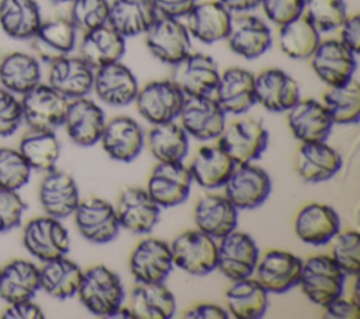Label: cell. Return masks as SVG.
Returning a JSON list of instances; mask_svg holds the SVG:
<instances>
[{
  "label": "cell",
  "instance_id": "6da1fadb",
  "mask_svg": "<svg viewBox=\"0 0 360 319\" xmlns=\"http://www.w3.org/2000/svg\"><path fill=\"white\" fill-rule=\"evenodd\" d=\"M76 294L83 306L100 318H110L125 298L121 278L103 264L93 266L82 273Z\"/></svg>",
  "mask_w": 360,
  "mask_h": 319
},
{
  "label": "cell",
  "instance_id": "7a4b0ae2",
  "mask_svg": "<svg viewBox=\"0 0 360 319\" xmlns=\"http://www.w3.org/2000/svg\"><path fill=\"white\" fill-rule=\"evenodd\" d=\"M343 284L345 274L330 256L315 254L302 260L298 285L312 304L322 306L342 295Z\"/></svg>",
  "mask_w": 360,
  "mask_h": 319
},
{
  "label": "cell",
  "instance_id": "3957f363",
  "mask_svg": "<svg viewBox=\"0 0 360 319\" xmlns=\"http://www.w3.org/2000/svg\"><path fill=\"white\" fill-rule=\"evenodd\" d=\"M269 143V132L253 118H239L225 124L218 136V146L235 164L252 163L259 159Z\"/></svg>",
  "mask_w": 360,
  "mask_h": 319
},
{
  "label": "cell",
  "instance_id": "277c9868",
  "mask_svg": "<svg viewBox=\"0 0 360 319\" xmlns=\"http://www.w3.org/2000/svg\"><path fill=\"white\" fill-rule=\"evenodd\" d=\"M169 246L173 266L191 275H205L217 268V242L200 229L181 232Z\"/></svg>",
  "mask_w": 360,
  "mask_h": 319
},
{
  "label": "cell",
  "instance_id": "5b68a950",
  "mask_svg": "<svg viewBox=\"0 0 360 319\" xmlns=\"http://www.w3.org/2000/svg\"><path fill=\"white\" fill-rule=\"evenodd\" d=\"M22 121L30 129L55 131L63 125L69 100L49 84H37L21 96Z\"/></svg>",
  "mask_w": 360,
  "mask_h": 319
},
{
  "label": "cell",
  "instance_id": "8992f818",
  "mask_svg": "<svg viewBox=\"0 0 360 319\" xmlns=\"http://www.w3.org/2000/svg\"><path fill=\"white\" fill-rule=\"evenodd\" d=\"M135 105L139 115L149 124L174 121L181 110L184 94L170 80H153L138 89Z\"/></svg>",
  "mask_w": 360,
  "mask_h": 319
},
{
  "label": "cell",
  "instance_id": "52a82bcc",
  "mask_svg": "<svg viewBox=\"0 0 360 319\" xmlns=\"http://www.w3.org/2000/svg\"><path fill=\"white\" fill-rule=\"evenodd\" d=\"M69 243V233L60 219L49 215L30 219L22 230L24 247L42 263L66 256Z\"/></svg>",
  "mask_w": 360,
  "mask_h": 319
},
{
  "label": "cell",
  "instance_id": "ba28073f",
  "mask_svg": "<svg viewBox=\"0 0 360 319\" xmlns=\"http://www.w3.org/2000/svg\"><path fill=\"white\" fill-rule=\"evenodd\" d=\"M225 197L239 209H253L262 205L270 191L271 181L266 170L252 163L235 164L225 184Z\"/></svg>",
  "mask_w": 360,
  "mask_h": 319
},
{
  "label": "cell",
  "instance_id": "9c48e42d",
  "mask_svg": "<svg viewBox=\"0 0 360 319\" xmlns=\"http://www.w3.org/2000/svg\"><path fill=\"white\" fill-rule=\"evenodd\" d=\"M149 52L166 65H174L191 51V39L180 18L158 15L145 31Z\"/></svg>",
  "mask_w": 360,
  "mask_h": 319
},
{
  "label": "cell",
  "instance_id": "30bf717a",
  "mask_svg": "<svg viewBox=\"0 0 360 319\" xmlns=\"http://www.w3.org/2000/svg\"><path fill=\"white\" fill-rule=\"evenodd\" d=\"M219 79L218 65L210 55L188 52L173 65L172 82L180 89L184 97L211 96Z\"/></svg>",
  "mask_w": 360,
  "mask_h": 319
},
{
  "label": "cell",
  "instance_id": "8fae6325",
  "mask_svg": "<svg viewBox=\"0 0 360 319\" xmlns=\"http://www.w3.org/2000/svg\"><path fill=\"white\" fill-rule=\"evenodd\" d=\"M177 118L186 134L198 141L218 138L226 124L225 111L211 96L184 97Z\"/></svg>",
  "mask_w": 360,
  "mask_h": 319
},
{
  "label": "cell",
  "instance_id": "7c38bea8",
  "mask_svg": "<svg viewBox=\"0 0 360 319\" xmlns=\"http://www.w3.org/2000/svg\"><path fill=\"white\" fill-rule=\"evenodd\" d=\"M257 259L259 249L245 232L233 229L217 243V268L231 281L250 277Z\"/></svg>",
  "mask_w": 360,
  "mask_h": 319
},
{
  "label": "cell",
  "instance_id": "4fadbf2b",
  "mask_svg": "<svg viewBox=\"0 0 360 319\" xmlns=\"http://www.w3.org/2000/svg\"><path fill=\"white\" fill-rule=\"evenodd\" d=\"M191 183V173L183 162L158 163L150 171L145 190L160 208H170L187 200Z\"/></svg>",
  "mask_w": 360,
  "mask_h": 319
},
{
  "label": "cell",
  "instance_id": "5bb4252c",
  "mask_svg": "<svg viewBox=\"0 0 360 319\" xmlns=\"http://www.w3.org/2000/svg\"><path fill=\"white\" fill-rule=\"evenodd\" d=\"M73 215L79 233L91 243L104 245L118 235L120 223L115 209L103 198L91 197L80 201Z\"/></svg>",
  "mask_w": 360,
  "mask_h": 319
},
{
  "label": "cell",
  "instance_id": "9a60e30c",
  "mask_svg": "<svg viewBox=\"0 0 360 319\" xmlns=\"http://www.w3.org/2000/svg\"><path fill=\"white\" fill-rule=\"evenodd\" d=\"M115 215L120 228L136 235L149 233L159 221L160 207L145 188L128 187L122 190L115 202Z\"/></svg>",
  "mask_w": 360,
  "mask_h": 319
},
{
  "label": "cell",
  "instance_id": "2e32d148",
  "mask_svg": "<svg viewBox=\"0 0 360 319\" xmlns=\"http://www.w3.org/2000/svg\"><path fill=\"white\" fill-rule=\"evenodd\" d=\"M302 260L285 250H269L257 259L253 273L269 294H283L298 285Z\"/></svg>",
  "mask_w": 360,
  "mask_h": 319
},
{
  "label": "cell",
  "instance_id": "e0dca14e",
  "mask_svg": "<svg viewBox=\"0 0 360 319\" xmlns=\"http://www.w3.org/2000/svg\"><path fill=\"white\" fill-rule=\"evenodd\" d=\"M309 59L315 74L329 87L350 80L357 65L356 53L339 39L321 41Z\"/></svg>",
  "mask_w": 360,
  "mask_h": 319
},
{
  "label": "cell",
  "instance_id": "ac0fdd59",
  "mask_svg": "<svg viewBox=\"0 0 360 319\" xmlns=\"http://www.w3.org/2000/svg\"><path fill=\"white\" fill-rule=\"evenodd\" d=\"M172 268L170 246L158 237L142 239L129 256V271L136 282H165Z\"/></svg>",
  "mask_w": 360,
  "mask_h": 319
},
{
  "label": "cell",
  "instance_id": "d6986e66",
  "mask_svg": "<svg viewBox=\"0 0 360 319\" xmlns=\"http://www.w3.org/2000/svg\"><path fill=\"white\" fill-rule=\"evenodd\" d=\"M105 115L101 107L84 97L69 100L63 126L69 139L79 146H93L100 141Z\"/></svg>",
  "mask_w": 360,
  "mask_h": 319
},
{
  "label": "cell",
  "instance_id": "ffe728a7",
  "mask_svg": "<svg viewBox=\"0 0 360 319\" xmlns=\"http://www.w3.org/2000/svg\"><path fill=\"white\" fill-rule=\"evenodd\" d=\"M76 38L77 30L69 17H53L42 21L30 41L37 58L49 65L70 55L76 46Z\"/></svg>",
  "mask_w": 360,
  "mask_h": 319
},
{
  "label": "cell",
  "instance_id": "44dd1931",
  "mask_svg": "<svg viewBox=\"0 0 360 319\" xmlns=\"http://www.w3.org/2000/svg\"><path fill=\"white\" fill-rule=\"evenodd\" d=\"M285 112L288 128L301 143L323 142L328 139L333 122L321 101L300 97Z\"/></svg>",
  "mask_w": 360,
  "mask_h": 319
},
{
  "label": "cell",
  "instance_id": "7402d4cb",
  "mask_svg": "<svg viewBox=\"0 0 360 319\" xmlns=\"http://www.w3.org/2000/svg\"><path fill=\"white\" fill-rule=\"evenodd\" d=\"M138 80L124 63L112 62L94 70L93 87L96 96L112 107H124L132 103L138 93Z\"/></svg>",
  "mask_w": 360,
  "mask_h": 319
},
{
  "label": "cell",
  "instance_id": "603a6c76",
  "mask_svg": "<svg viewBox=\"0 0 360 319\" xmlns=\"http://www.w3.org/2000/svg\"><path fill=\"white\" fill-rule=\"evenodd\" d=\"M38 198L45 214L56 219L73 215L80 202L79 188L73 177L56 169L46 171L45 177L41 180Z\"/></svg>",
  "mask_w": 360,
  "mask_h": 319
},
{
  "label": "cell",
  "instance_id": "cb8c5ba5",
  "mask_svg": "<svg viewBox=\"0 0 360 319\" xmlns=\"http://www.w3.org/2000/svg\"><path fill=\"white\" fill-rule=\"evenodd\" d=\"M232 22L231 11L219 0L197 1L186 14L190 37L204 44H214L228 37Z\"/></svg>",
  "mask_w": 360,
  "mask_h": 319
},
{
  "label": "cell",
  "instance_id": "d4e9b609",
  "mask_svg": "<svg viewBox=\"0 0 360 319\" xmlns=\"http://www.w3.org/2000/svg\"><path fill=\"white\" fill-rule=\"evenodd\" d=\"M98 142H101L104 152L111 159L117 162H131L141 153L145 135L135 119L118 115L105 121Z\"/></svg>",
  "mask_w": 360,
  "mask_h": 319
},
{
  "label": "cell",
  "instance_id": "484cf974",
  "mask_svg": "<svg viewBox=\"0 0 360 319\" xmlns=\"http://www.w3.org/2000/svg\"><path fill=\"white\" fill-rule=\"evenodd\" d=\"M256 103L271 112H284L300 100V86L281 69L270 67L255 76Z\"/></svg>",
  "mask_w": 360,
  "mask_h": 319
},
{
  "label": "cell",
  "instance_id": "4316f807",
  "mask_svg": "<svg viewBox=\"0 0 360 319\" xmlns=\"http://www.w3.org/2000/svg\"><path fill=\"white\" fill-rule=\"evenodd\" d=\"M214 93L225 114H243L256 104L255 74L242 67H228L219 73Z\"/></svg>",
  "mask_w": 360,
  "mask_h": 319
},
{
  "label": "cell",
  "instance_id": "83f0119b",
  "mask_svg": "<svg viewBox=\"0 0 360 319\" xmlns=\"http://www.w3.org/2000/svg\"><path fill=\"white\" fill-rule=\"evenodd\" d=\"M294 230L301 242L323 246L340 230V218L330 205L311 202L295 215Z\"/></svg>",
  "mask_w": 360,
  "mask_h": 319
},
{
  "label": "cell",
  "instance_id": "f1b7e54d",
  "mask_svg": "<svg viewBox=\"0 0 360 319\" xmlns=\"http://www.w3.org/2000/svg\"><path fill=\"white\" fill-rule=\"evenodd\" d=\"M231 51L245 59H256L271 46V31L259 17L243 14L233 18L225 38Z\"/></svg>",
  "mask_w": 360,
  "mask_h": 319
},
{
  "label": "cell",
  "instance_id": "f546056e",
  "mask_svg": "<svg viewBox=\"0 0 360 319\" xmlns=\"http://www.w3.org/2000/svg\"><path fill=\"white\" fill-rule=\"evenodd\" d=\"M94 69L80 56H63L49 63L48 84L68 100L84 97L91 91Z\"/></svg>",
  "mask_w": 360,
  "mask_h": 319
},
{
  "label": "cell",
  "instance_id": "4dcf8cb0",
  "mask_svg": "<svg viewBox=\"0 0 360 319\" xmlns=\"http://www.w3.org/2000/svg\"><path fill=\"white\" fill-rule=\"evenodd\" d=\"M294 163L304 181L321 183L332 178L340 170L342 157L326 141L307 142L297 149Z\"/></svg>",
  "mask_w": 360,
  "mask_h": 319
},
{
  "label": "cell",
  "instance_id": "1f68e13d",
  "mask_svg": "<svg viewBox=\"0 0 360 319\" xmlns=\"http://www.w3.org/2000/svg\"><path fill=\"white\" fill-rule=\"evenodd\" d=\"M194 222L197 229L214 239H221L236 229L238 209L219 194L201 195L194 207Z\"/></svg>",
  "mask_w": 360,
  "mask_h": 319
},
{
  "label": "cell",
  "instance_id": "d6a6232c",
  "mask_svg": "<svg viewBox=\"0 0 360 319\" xmlns=\"http://www.w3.org/2000/svg\"><path fill=\"white\" fill-rule=\"evenodd\" d=\"M124 53L125 38L108 24L83 32L79 44V56L94 70L121 60Z\"/></svg>",
  "mask_w": 360,
  "mask_h": 319
},
{
  "label": "cell",
  "instance_id": "836d02e7",
  "mask_svg": "<svg viewBox=\"0 0 360 319\" xmlns=\"http://www.w3.org/2000/svg\"><path fill=\"white\" fill-rule=\"evenodd\" d=\"M128 308L134 319H170L176 312V298L163 282H138Z\"/></svg>",
  "mask_w": 360,
  "mask_h": 319
},
{
  "label": "cell",
  "instance_id": "e575fe53",
  "mask_svg": "<svg viewBox=\"0 0 360 319\" xmlns=\"http://www.w3.org/2000/svg\"><path fill=\"white\" fill-rule=\"evenodd\" d=\"M156 17L150 0H112L107 24L121 37L128 38L145 34Z\"/></svg>",
  "mask_w": 360,
  "mask_h": 319
},
{
  "label": "cell",
  "instance_id": "d590c367",
  "mask_svg": "<svg viewBox=\"0 0 360 319\" xmlns=\"http://www.w3.org/2000/svg\"><path fill=\"white\" fill-rule=\"evenodd\" d=\"M233 167V160L218 145H205L198 148L188 170L200 187L214 190L225 184Z\"/></svg>",
  "mask_w": 360,
  "mask_h": 319
},
{
  "label": "cell",
  "instance_id": "8d00e7d4",
  "mask_svg": "<svg viewBox=\"0 0 360 319\" xmlns=\"http://www.w3.org/2000/svg\"><path fill=\"white\" fill-rule=\"evenodd\" d=\"M41 83V66L37 56L14 51L0 60V84L15 96H22Z\"/></svg>",
  "mask_w": 360,
  "mask_h": 319
},
{
  "label": "cell",
  "instance_id": "74e56055",
  "mask_svg": "<svg viewBox=\"0 0 360 319\" xmlns=\"http://www.w3.org/2000/svg\"><path fill=\"white\" fill-rule=\"evenodd\" d=\"M228 312L236 319H259L269 305V292L256 278H240L232 281L225 292Z\"/></svg>",
  "mask_w": 360,
  "mask_h": 319
},
{
  "label": "cell",
  "instance_id": "f35d334b",
  "mask_svg": "<svg viewBox=\"0 0 360 319\" xmlns=\"http://www.w3.org/2000/svg\"><path fill=\"white\" fill-rule=\"evenodd\" d=\"M39 289V268L28 260L15 259L0 268V298L7 304L32 299Z\"/></svg>",
  "mask_w": 360,
  "mask_h": 319
},
{
  "label": "cell",
  "instance_id": "ab89813d",
  "mask_svg": "<svg viewBox=\"0 0 360 319\" xmlns=\"http://www.w3.org/2000/svg\"><path fill=\"white\" fill-rule=\"evenodd\" d=\"M82 273V268L65 256L45 261L39 268V289L56 299L70 298L77 292Z\"/></svg>",
  "mask_w": 360,
  "mask_h": 319
},
{
  "label": "cell",
  "instance_id": "60d3db41",
  "mask_svg": "<svg viewBox=\"0 0 360 319\" xmlns=\"http://www.w3.org/2000/svg\"><path fill=\"white\" fill-rule=\"evenodd\" d=\"M42 22L35 0H0V27L14 39H30Z\"/></svg>",
  "mask_w": 360,
  "mask_h": 319
},
{
  "label": "cell",
  "instance_id": "b9f144b4",
  "mask_svg": "<svg viewBox=\"0 0 360 319\" xmlns=\"http://www.w3.org/2000/svg\"><path fill=\"white\" fill-rule=\"evenodd\" d=\"M148 148L158 163L183 162L188 153V135L174 121L156 124L148 134Z\"/></svg>",
  "mask_w": 360,
  "mask_h": 319
},
{
  "label": "cell",
  "instance_id": "7bdbcfd3",
  "mask_svg": "<svg viewBox=\"0 0 360 319\" xmlns=\"http://www.w3.org/2000/svg\"><path fill=\"white\" fill-rule=\"evenodd\" d=\"M319 42L321 37L318 30L304 15V13L295 20L280 27V49L291 59H309Z\"/></svg>",
  "mask_w": 360,
  "mask_h": 319
},
{
  "label": "cell",
  "instance_id": "ee69618b",
  "mask_svg": "<svg viewBox=\"0 0 360 319\" xmlns=\"http://www.w3.org/2000/svg\"><path fill=\"white\" fill-rule=\"evenodd\" d=\"M333 124H357L360 118V84L352 77L346 83L329 87L322 96Z\"/></svg>",
  "mask_w": 360,
  "mask_h": 319
},
{
  "label": "cell",
  "instance_id": "f6af8a7d",
  "mask_svg": "<svg viewBox=\"0 0 360 319\" xmlns=\"http://www.w3.org/2000/svg\"><path fill=\"white\" fill-rule=\"evenodd\" d=\"M18 150L31 169L46 173L55 169L60 155V143L55 131L31 129L20 139Z\"/></svg>",
  "mask_w": 360,
  "mask_h": 319
},
{
  "label": "cell",
  "instance_id": "bcb514c9",
  "mask_svg": "<svg viewBox=\"0 0 360 319\" xmlns=\"http://www.w3.org/2000/svg\"><path fill=\"white\" fill-rule=\"evenodd\" d=\"M304 15L318 32L338 30L347 17L345 0H304Z\"/></svg>",
  "mask_w": 360,
  "mask_h": 319
},
{
  "label": "cell",
  "instance_id": "7dc6e473",
  "mask_svg": "<svg viewBox=\"0 0 360 319\" xmlns=\"http://www.w3.org/2000/svg\"><path fill=\"white\" fill-rule=\"evenodd\" d=\"M332 260L345 275H357L360 271V233L357 230L338 232L330 239Z\"/></svg>",
  "mask_w": 360,
  "mask_h": 319
},
{
  "label": "cell",
  "instance_id": "c3c4849f",
  "mask_svg": "<svg viewBox=\"0 0 360 319\" xmlns=\"http://www.w3.org/2000/svg\"><path fill=\"white\" fill-rule=\"evenodd\" d=\"M31 167L18 149L0 148V188H22L31 176Z\"/></svg>",
  "mask_w": 360,
  "mask_h": 319
},
{
  "label": "cell",
  "instance_id": "681fc988",
  "mask_svg": "<svg viewBox=\"0 0 360 319\" xmlns=\"http://www.w3.org/2000/svg\"><path fill=\"white\" fill-rule=\"evenodd\" d=\"M108 0H72L69 20L77 31L86 32L107 24Z\"/></svg>",
  "mask_w": 360,
  "mask_h": 319
},
{
  "label": "cell",
  "instance_id": "f907efd6",
  "mask_svg": "<svg viewBox=\"0 0 360 319\" xmlns=\"http://www.w3.org/2000/svg\"><path fill=\"white\" fill-rule=\"evenodd\" d=\"M25 208L24 200L15 190L0 188V232L20 226Z\"/></svg>",
  "mask_w": 360,
  "mask_h": 319
},
{
  "label": "cell",
  "instance_id": "816d5d0a",
  "mask_svg": "<svg viewBox=\"0 0 360 319\" xmlns=\"http://www.w3.org/2000/svg\"><path fill=\"white\" fill-rule=\"evenodd\" d=\"M22 122L21 103L15 94L0 87V136L13 135Z\"/></svg>",
  "mask_w": 360,
  "mask_h": 319
},
{
  "label": "cell",
  "instance_id": "f5cc1de1",
  "mask_svg": "<svg viewBox=\"0 0 360 319\" xmlns=\"http://www.w3.org/2000/svg\"><path fill=\"white\" fill-rule=\"evenodd\" d=\"M267 20L281 27L304 13V0H260Z\"/></svg>",
  "mask_w": 360,
  "mask_h": 319
},
{
  "label": "cell",
  "instance_id": "db71d44e",
  "mask_svg": "<svg viewBox=\"0 0 360 319\" xmlns=\"http://www.w3.org/2000/svg\"><path fill=\"white\" fill-rule=\"evenodd\" d=\"M323 308V318L326 319H359L360 304L353 298H343L342 295L328 301Z\"/></svg>",
  "mask_w": 360,
  "mask_h": 319
},
{
  "label": "cell",
  "instance_id": "11a10c76",
  "mask_svg": "<svg viewBox=\"0 0 360 319\" xmlns=\"http://www.w3.org/2000/svg\"><path fill=\"white\" fill-rule=\"evenodd\" d=\"M339 41L346 45L353 53L360 52V17L359 14H347L345 21L339 27Z\"/></svg>",
  "mask_w": 360,
  "mask_h": 319
},
{
  "label": "cell",
  "instance_id": "9f6ffc18",
  "mask_svg": "<svg viewBox=\"0 0 360 319\" xmlns=\"http://www.w3.org/2000/svg\"><path fill=\"white\" fill-rule=\"evenodd\" d=\"M1 319H44V312L31 299H22L10 302L1 313Z\"/></svg>",
  "mask_w": 360,
  "mask_h": 319
},
{
  "label": "cell",
  "instance_id": "6f0895ef",
  "mask_svg": "<svg viewBox=\"0 0 360 319\" xmlns=\"http://www.w3.org/2000/svg\"><path fill=\"white\" fill-rule=\"evenodd\" d=\"M158 15L181 18L193 8L197 0H150Z\"/></svg>",
  "mask_w": 360,
  "mask_h": 319
},
{
  "label": "cell",
  "instance_id": "680465c9",
  "mask_svg": "<svg viewBox=\"0 0 360 319\" xmlns=\"http://www.w3.org/2000/svg\"><path fill=\"white\" fill-rule=\"evenodd\" d=\"M184 319H226L228 311L222 306L211 302H201L187 309L183 316Z\"/></svg>",
  "mask_w": 360,
  "mask_h": 319
},
{
  "label": "cell",
  "instance_id": "91938a15",
  "mask_svg": "<svg viewBox=\"0 0 360 319\" xmlns=\"http://www.w3.org/2000/svg\"><path fill=\"white\" fill-rule=\"evenodd\" d=\"M231 13H248L257 6H260V0H219Z\"/></svg>",
  "mask_w": 360,
  "mask_h": 319
},
{
  "label": "cell",
  "instance_id": "94428289",
  "mask_svg": "<svg viewBox=\"0 0 360 319\" xmlns=\"http://www.w3.org/2000/svg\"><path fill=\"white\" fill-rule=\"evenodd\" d=\"M52 1H53V3H68V1L70 3L72 0H52Z\"/></svg>",
  "mask_w": 360,
  "mask_h": 319
}]
</instances>
